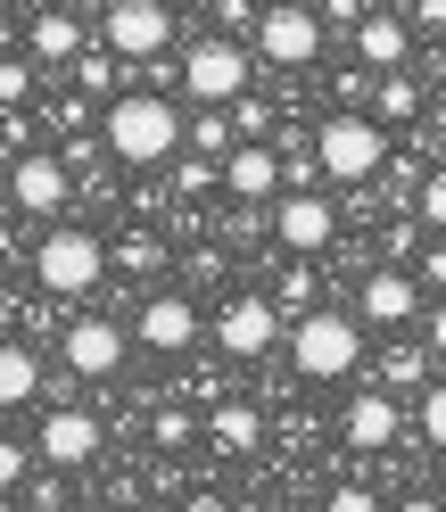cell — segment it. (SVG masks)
Returning a JSON list of instances; mask_svg holds the SVG:
<instances>
[{
    "instance_id": "1",
    "label": "cell",
    "mask_w": 446,
    "mask_h": 512,
    "mask_svg": "<svg viewBox=\"0 0 446 512\" xmlns=\"http://www.w3.org/2000/svg\"><path fill=\"white\" fill-rule=\"evenodd\" d=\"M100 149L124 157V166H157V157L182 149V108L157 100V91H124V100H108V116H100Z\"/></svg>"
},
{
    "instance_id": "2",
    "label": "cell",
    "mask_w": 446,
    "mask_h": 512,
    "mask_svg": "<svg viewBox=\"0 0 446 512\" xmlns=\"http://www.w3.org/2000/svg\"><path fill=\"white\" fill-rule=\"evenodd\" d=\"M100 273H108V248L100 232H83V223H50L42 248H34V281L50 298H83V290H100Z\"/></svg>"
},
{
    "instance_id": "3",
    "label": "cell",
    "mask_w": 446,
    "mask_h": 512,
    "mask_svg": "<svg viewBox=\"0 0 446 512\" xmlns=\"http://www.w3.org/2000/svg\"><path fill=\"white\" fill-rule=\"evenodd\" d=\"M380 157H389V124L380 116L339 108V116H323V133H314V166H323L331 182H372Z\"/></svg>"
},
{
    "instance_id": "4",
    "label": "cell",
    "mask_w": 446,
    "mask_h": 512,
    "mask_svg": "<svg viewBox=\"0 0 446 512\" xmlns=\"http://www.w3.org/2000/svg\"><path fill=\"white\" fill-rule=\"evenodd\" d=\"M356 356H364L356 314H331V306L298 314V331H290V364H298L306 380H339V372H356Z\"/></svg>"
},
{
    "instance_id": "5",
    "label": "cell",
    "mask_w": 446,
    "mask_h": 512,
    "mask_svg": "<svg viewBox=\"0 0 446 512\" xmlns=\"http://www.w3.org/2000/svg\"><path fill=\"white\" fill-rule=\"evenodd\" d=\"M182 91H190L199 108H232V100H248V50H240L232 34L190 42V50H182Z\"/></svg>"
},
{
    "instance_id": "6",
    "label": "cell",
    "mask_w": 446,
    "mask_h": 512,
    "mask_svg": "<svg viewBox=\"0 0 446 512\" xmlns=\"http://www.w3.org/2000/svg\"><path fill=\"white\" fill-rule=\"evenodd\" d=\"M67 190H75V174H67V149H17V166H9V199H17V215H67Z\"/></svg>"
},
{
    "instance_id": "7",
    "label": "cell",
    "mask_w": 446,
    "mask_h": 512,
    "mask_svg": "<svg viewBox=\"0 0 446 512\" xmlns=\"http://www.w3.org/2000/svg\"><path fill=\"white\" fill-rule=\"evenodd\" d=\"M100 42L116 58H157L174 42V9H166V0H108V9H100Z\"/></svg>"
},
{
    "instance_id": "8",
    "label": "cell",
    "mask_w": 446,
    "mask_h": 512,
    "mask_svg": "<svg viewBox=\"0 0 446 512\" xmlns=\"http://www.w3.org/2000/svg\"><path fill=\"white\" fill-rule=\"evenodd\" d=\"M257 50L273 67H314L323 58V17H314V0H281V9L257 17Z\"/></svg>"
},
{
    "instance_id": "9",
    "label": "cell",
    "mask_w": 446,
    "mask_h": 512,
    "mask_svg": "<svg viewBox=\"0 0 446 512\" xmlns=\"http://www.w3.org/2000/svg\"><path fill=\"white\" fill-rule=\"evenodd\" d=\"M273 339H281V306H273V298H257V290L223 298V314H215V347H223V356L257 364V356H265Z\"/></svg>"
},
{
    "instance_id": "10",
    "label": "cell",
    "mask_w": 446,
    "mask_h": 512,
    "mask_svg": "<svg viewBox=\"0 0 446 512\" xmlns=\"http://www.w3.org/2000/svg\"><path fill=\"white\" fill-rule=\"evenodd\" d=\"M34 446H42V463H50V471H83L91 455H100V413H83V405H50V413H42V430H34Z\"/></svg>"
},
{
    "instance_id": "11",
    "label": "cell",
    "mask_w": 446,
    "mask_h": 512,
    "mask_svg": "<svg viewBox=\"0 0 446 512\" xmlns=\"http://www.w3.org/2000/svg\"><path fill=\"white\" fill-rule=\"evenodd\" d=\"M331 232H339V215H331L323 190H281V207H273V240L290 248V256L331 248Z\"/></svg>"
},
{
    "instance_id": "12",
    "label": "cell",
    "mask_w": 446,
    "mask_h": 512,
    "mask_svg": "<svg viewBox=\"0 0 446 512\" xmlns=\"http://www.w3.org/2000/svg\"><path fill=\"white\" fill-rule=\"evenodd\" d=\"M281 182H290V157H281V149H265V141H240L232 157H223V190H232L240 207H257V199H273Z\"/></svg>"
},
{
    "instance_id": "13",
    "label": "cell",
    "mask_w": 446,
    "mask_h": 512,
    "mask_svg": "<svg viewBox=\"0 0 446 512\" xmlns=\"http://www.w3.org/2000/svg\"><path fill=\"white\" fill-rule=\"evenodd\" d=\"M116 364H124V331L108 323V314L67 323V372L75 380H116Z\"/></svg>"
},
{
    "instance_id": "14",
    "label": "cell",
    "mask_w": 446,
    "mask_h": 512,
    "mask_svg": "<svg viewBox=\"0 0 446 512\" xmlns=\"http://www.w3.org/2000/svg\"><path fill=\"white\" fill-rule=\"evenodd\" d=\"M133 331H141V347H157V356H182V347H199V306H190L182 290H157Z\"/></svg>"
},
{
    "instance_id": "15",
    "label": "cell",
    "mask_w": 446,
    "mask_h": 512,
    "mask_svg": "<svg viewBox=\"0 0 446 512\" xmlns=\"http://www.w3.org/2000/svg\"><path fill=\"white\" fill-rule=\"evenodd\" d=\"M356 306H364V323L397 331V323H413V314H422V281H413V273H397V265H380V273H364Z\"/></svg>"
},
{
    "instance_id": "16",
    "label": "cell",
    "mask_w": 446,
    "mask_h": 512,
    "mask_svg": "<svg viewBox=\"0 0 446 512\" xmlns=\"http://www.w3.org/2000/svg\"><path fill=\"white\" fill-rule=\"evenodd\" d=\"M405 50H413V17H397L389 0H380V9L356 25V58H364L372 75H397V67H405Z\"/></svg>"
},
{
    "instance_id": "17",
    "label": "cell",
    "mask_w": 446,
    "mask_h": 512,
    "mask_svg": "<svg viewBox=\"0 0 446 512\" xmlns=\"http://www.w3.org/2000/svg\"><path fill=\"white\" fill-rule=\"evenodd\" d=\"M25 58H34V67H75L83 58V17L75 9H42L25 25Z\"/></svg>"
},
{
    "instance_id": "18",
    "label": "cell",
    "mask_w": 446,
    "mask_h": 512,
    "mask_svg": "<svg viewBox=\"0 0 446 512\" xmlns=\"http://www.w3.org/2000/svg\"><path fill=\"white\" fill-rule=\"evenodd\" d=\"M347 446H364V455H380V446H389L397 430H405V413H397V397L389 389H364V397H347Z\"/></svg>"
},
{
    "instance_id": "19",
    "label": "cell",
    "mask_w": 446,
    "mask_h": 512,
    "mask_svg": "<svg viewBox=\"0 0 446 512\" xmlns=\"http://www.w3.org/2000/svg\"><path fill=\"white\" fill-rule=\"evenodd\" d=\"M207 438L223 446V455H248V446L265 438V422H257V405H240V397H232V405H215V413H207Z\"/></svg>"
},
{
    "instance_id": "20",
    "label": "cell",
    "mask_w": 446,
    "mask_h": 512,
    "mask_svg": "<svg viewBox=\"0 0 446 512\" xmlns=\"http://www.w3.org/2000/svg\"><path fill=\"white\" fill-rule=\"evenodd\" d=\"M0 397H9V405H34L42 397V356L25 339H9V356H0Z\"/></svg>"
},
{
    "instance_id": "21",
    "label": "cell",
    "mask_w": 446,
    "mask_h": 512,
    "mask_svg": "<svg viewBox=\"0 0 446 512\" xmlns=\"http://www.w3.org/2000/svg\"><path fill=\"white\" fill-rule=\"evenodd\" d=\"M372 108H380V124H405V116H422V83H413L405 67H397V75H380Z\"/></svg>"
},
{
    "instance_id": "22",
    "label": "cell",
    "mask_w": 446,
    "mask_h": 512,
    "mask_svg": "<svg viewBox=\"0 0 446 512\" xmlns=\"http://www.w3.org/2000/svg\"><path fill=\"white\" fill-rule=\"evenodd\" d=\"M75 83H83V91H108V83H116V50H108V42L83 50V58H75Z\"/></svg>"
},
{
    "instance_id": "23",
    "label": "cell",
    "mask_w": 446,
    "mask_h": 512,
    "mask_svg": "<svg viewBox=\"0 0 446 512\" xmlns=\"http://www.w3.org/2000/svg\"><path fill=\"white\" fill-rule=\"evenodd\" d=\"M413 215H422L430 232H446V166H438V174H422V199H413Z\"/></svg>"
},
{
    "instance_id": "24",
    "label": "cell",
    "mask_w": 446,
    "mask_h": 512,
    "mask_svg": "<svg viewBox=\"0 0 446 512\" xmlns=\"http://www.w3.org/2000/svg\"><path fill=\"white\" fill-rule=\"evenodd\" d=\"M422 438L446 455V380H430V389H422Z\"/></svg>"
},
{
    "instance_id": "25",
    "label": "cell",
    "mask_w": 446,
    "mask_h": 512,
    "mask_svg": "<svg viewBox=\"0 0 446 512\" xmlns=\"http://www.w3.org/2000/svg\"><path fill=\"white\" fill-rule=\"evenodd\" d=\"M323 512H380V496L364 488V479H339V488H331V504Z\"/></svg>"
},
{
    "instance_id": "26",
    "label": "cell",
    "mask_w": 446,
    "mask_h": 512,
    "mask_svg": "<svg viewBox=\"0 0 446 512\" xmlns=\"http://www.w3.org/2000/svg\"><path fill=\"white\" fill-rule=\"evenodd\" d=\"M25 91H34V58H9V67H0V100L25 108Z\"/></svg>"
},
{
    "instance_id": "27",
    "label": "cell",
    "mask_w": 446,
    "mask_h": 512,
    "mask_svg": "<svg viewBox=\"0 0 446 512\" xmlns=\"http://www.w3.org/2000/svg\"><path fill=\"white\" fill-rule=\"evenodd\" d=\"M380 380H397V389H422V356H413V347H389V364H380Z\"/></svg>"
},
{
    "instance_id": "28",
    "label": "cell",
    "mask_w": 446,
    "mask_h": 512,
    "mask_svg": "<svg viewBox=\"0 0 446 512\" xmlns=\"http://www.w3.org/2000/svg\"><path fill=\"white\" fill-rule=\"evenodd\" d=\"M34 455H42V446H25V438H9V446H0V479H9V488H17V479L34 471Z\"/></svg>"
},
{
    "instance_id": "29",
    "label": "cell",
    "mask_w": 446,
    "mask_h": 512,
    "mask_svg": "<svg viewBox=\"0 0 446 512\" xmlns=\"http://www.w3.org/2000/svg\"><path fill=\"white\" fill-rule=\"evenodd\" d=\"M232 116H240V141H265V124H273L265 100H232Z\"/></svg>"
},
{
    "instance_id": "30",
    "label": "cell",
    "mask_w": 446,
    "mask_h": 512,
    "mask_svg": "<svg viewBox=\"0 0 446 512\" xmlns=\"http://www.w3.org/2000/svg\"><path fill=\"white\" fill-rule=\"evenodd\" d=\"M149 438H157V446H182V438H190V413H157Z\"/></svg>"
},
{
    "instance_id": "31",
    "label": "cell",
    "mask_w": 446,
    "mask_h": 512,
    "mask_svg": "<svg viewBox=\"0 0 446 512\" xmlns=\"http://www.w3.org/2000/svg\"><path fill=\"white\" fill-rule=\"evenodd\" d=\"M215 17H223V25H257L265 9H257V0H215Z\"/></svg>"
},
{
    "instance_id": "32",
    "label": "cell",
    "mask_w": 446,
    "mask_h": 512,
    "mask_svg": "<svg viewBox=\"0 0 446 512\" xmlns=\"http://www.w3.org/2000/svg\"><path fill=\"white\" fill-rule=\"evenodd\" d=\"M413 25H422V34H446V0H413Z\"/></svg>"
},
{
    "instance_id": "33",
    "label": "cell",
    "mask_w": 446,
    "mask_h": 512,
    "mask_svg": "<svg viewBox=\"0 0 446 512\" xmlns=\"http://www.w3.org/2000/svg\"><path fill=\"white\" fill-rule=\"evenodd\" d=\"M422 281H430V290H446V240H438V248L422 256Z\"/></svg>"
},
{
    "instance_id": "34",
    "label": "cell",
    "mask_w": 446,
    "mask_h": 512,
    "mask_svg": "<svg viewBox=\"0 0 446 512\" xmlns=\"http://www.w3.org/2000/svg\"><path fill=\"white\" fill-rule=\"evenodd\" d=\"M430 356H438V364H446V298H438V306H430Z\"/></svg>"
},
{
    "instance_id": "35",
    "label": "cell",
    "mask_w": 446,
    "mask_h": 512,
    "mask_svg": "<svg viewBox=\"0 0 446 512\" xmlns=\"http://www.w3.org/2000/svg\"><path fill=\"white\" fill-rule=\"evenodd\" d=\"M323 17H347V25H364L372 9H364V0H323Z\"/></svg>"
},
{
    "instance_id": "36",
    "label": "cell",
    "mask_w": 446,
    "mask_h": 512,
    "mask_svg": "<svg viewBox=\"0 0 446 512\" xmlns=\"http://www.w3.org/2000/svg\"><path fill=\"white\" fill-rule=\"evenodd\" d=\"M389 512H446L438 496H405V504H389Z\"/></svg>"
},
{
    "instance_id": "37",
    "label": "cell",
    "mask_w": 446,
    "mask_h": 512,
    "mask_svg": "<svg viewBox=\"0 0 446 512\" xmlns=\"http://www.w3.org/2000/svg\"><path fill=\"white\" fill-rule=\"evenodd\" d=\"M100 9H108V0H100Z\"/></svg>"
}]
</instances>
